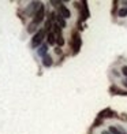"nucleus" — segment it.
Masks as SVG:
<instances>
[{"label":"nucleus","instance_id":"obj_11","mask_svg":"<svg viewBox=\"0 0 127 134\" xmlns=\"http://www.w3.org/2000/svg\"><path fill=\"white\" fill-rule=\"evenodd\" d=\"M56 21H57V25L60 26V27H66V21L63 19L60 15H57V18H56Z\"/></svg>","mask_w":127,"mask_h":134},{"label":"nucleus","instance_id":"obj_2","mask_svg":"<svg viewBox=\"0 0 127 134\" xmlns=\"http://www.w3.org/2000/svg\"><path fill=\"white\" fill-rule=\"evenodd\" d=\"M45 34H47L45 29H40L38 32L33 36V38H32V47L33 48L40 47V44L42 42V40H44V37H45Z\"/></svg>","mask_w":127,"mask_h":134},{"label":"nucleus","instance_id":"obj_9","mask_svg":"<svg viewBox=\"0 0 127 134\" xmlns=\"http://www.w3.org/2000/svg\"><path fill=\"white\" fill-rule=\"evenodd\" d=\"M47 51H48V45L47 44H44V45H41L40 47V49H38V55H40V56H42V58H44L45 56V55H47Z\"/></svg>","mask_w":127,"mask_h":134},{"label":"nucleus","instance_id":"obj_16","mask_svg":"<svg viewBox=\"0 0 127 134\" xmlns=\"http://www.w3.org/2000/svg\"><path fill=\"white\" fill-rule=\"evenodd\" d=\"M55 52H56V53H57V55H59V53H60V52H62V51H60V48H59V47H57V48H56V49H55Z\"/></svg>","mask_w":127,"mask_h":134},{"label":"nucleus","instance_id":"obj_13","mask_svg":"<svg viewBox=\"0 0 127 134\" xmlns=\"http://www.w3.org/2000/svg\"><path fill=\"white\" fill-rule=\"evenodd\" d=\"M36 26H37V25H36L34 22H32V23H30V25H29V27H27V32H29V33H33L34 30L37 29V27H36Z\"/></svg>","mask_w":127,"mask_h":134},{"label":"nucleus","instance_id":"obj_5","mask_svg":"<svg viewBox=\"0 0 127 134\" xmlns=\"http://www.w3.org/2000/svg\"><path fill=\"white\" fill-rule=\"evenodd\" d=\"M89 18V10H88V3L83 2L82 3V10H81V19H88Z\"/></svg>","mask_w":127,"mask_h":134},{"label":"nucleus","instance_id":"obj_14","mask_svg":"<svg viewBox=\"0 0 127 134\" xmlns=\"http://www.w3.org/2000/svg\"><path fill=\"white\" fill-rule=\"evenodd\" d=\"M119 16L120 18H126L127 16V7H124V8H122L119 11Z\"/></svg>","mask_w":127,"mask_h":134},{"label":"nucleus","instance_id":"obj_15","mask_svg":"<svg viewBox=\"0 0 127 134\" xmlns=\"http://www.w3.org/2000/svg\"><path fill=\"white\" fill-rule=\"evenodd\" d=\"M122 72H123V74H124V75L127 77V66H124L123 69H122Z\"/></svg>","mask_w":127,"mask_h":134},{"label":"nucleus","instance_id":"obj_4","mask_svg":"<svg viewBox=\"0 0 127 134\" xmlns=\"http://www.w3.org/2000/svg\"><path fill=\"white\" fill-rule=\"evenodd\" d=\"M59 15L63 18V19H67V18H70V10L66 7V5H63V4H60L59 5Z\"/></svg>","mask_w":127,"mask_h":134},{"label":"nucleus","instance_id":"obj_12","mask_svg":"<svg viewBox=\"0 0 127 134\" xmlns=\"http://www.w3.org/2000/svg\"><path fill=\"white\" fill-rule=\"evenodd\" d=\"M56 42L59 44V47H62V45L64 44V38H63L62 34H57V36H56Z\"/></svg>","mask_w":127,"mask_h":134},{"label":"nucleus","instance_id":"obj_10","mask_svg":"<svg viewBox=\"0 0 127 134\" xmlns=\"http://www.w3.org/2000/svg\"><path fill=\"white\" fill-rule=\"evenodd\" d=\"M111 92H113V94H120V96H127V92H124V90H120L118 88H112Z\"/></svg>","mask_w":127,"mask_h":134},{"label":"nucleus","instance_id":"obj_1","mask_svg":"<svg viewBox=\"0 0 127 134\" xmlns=\"http://www.w3.org/2000/svg\"><path fill=\"white\" fill-rule=\"evenodd\" d=\"M81 44H82V40H81L79 33H74L72 34V38H71V49H72V53L74 55L79 52Z\"/></svg>","mask_w":127,"mask_h":134},{"label":"nucleus","instance_id":"obj_6","mask_svg":"<svg viewBox=\"0 0 127 134\" xmlns=\"http://www.w3.org/2000/svg\"><path fill=\"white\" fill-rule=\"evenodd\" d=\"M108 131H109L111 134H127L122 127H119V126H111Z\"/></svg>","mask_w":127,"mask_h":134},{"label":"nucleus","instance_id":"obj_3","mask_svg":"<svg viewBox=\"0 0 127 134\" xmlns=\"http://www.w3.org/2000/svg\"><path fill=\"white\" fill-rule=\"evenodd\" d=\"M44 19V5H41V7L38 8L37 13H34V18H33V22L36 23V25H38V23Z\"/></svg>","mask_w":127,"mask_h":134},{"label":"nucleus","instance_id":"obj_7","mask_svg":"<svg viewBox=\"0 0 127 134\" xmlns=\"http://www.w3.org/2000/svg\"><path fill=\"white\" fill-rule=\"evenodd\" d=\"M52 58L49 56V55H45L44 58H42V64H44L45 67H51L52 66Z\"/></svg>","mask_w":127,"mask_h":134},{"label":"nucleus","instance_id":"obj_8","mask_svg":"<svg viewBox=\"0 0 127 134\" xmlns=\"http://www.w3.org/2000/svg\"><path fill=\"white\" fill-rule=\"evenodd\" d=\"M47 40H48V44L53 45V44L56 42V36L51 32V33H48V34H47Z\"/></svg>","mask_w":127,"mask_h":134},{"label":"nucleus","instance_id":"obj_17","mask_svg":"<svg viewBox=\"0 0 127 134\" xmlns=\"http://www.w3.org/2000/svg\"><path fill=\"white\" fill-rule=\"evenodd\" d=\"M102 134H111L109 131H104V133H102Z\"/></svg>","mask_w":127,"mask_h":134}]
</instances>
